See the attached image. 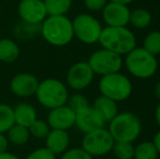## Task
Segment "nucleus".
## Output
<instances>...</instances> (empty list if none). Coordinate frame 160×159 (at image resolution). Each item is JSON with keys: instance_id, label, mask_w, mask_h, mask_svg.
<instances>
[{"instance_id": "nucleus-1", "label": "nucleus", "mask_w": 160, "mask_h": 159, "mask_svg": "<svg viewBox=\"0 0 160 159\" xmlns=\"http://www.w3.org/2000/svg\"><path fill=\"white\" fill-rule=\"evenodd\" d=\"M40 33L48 44L56 47L67 46L74 38L72 21L67 15H48L40 24Z\"/></svg>"}, {"instance_id": "nucleus-2", "label": "nucleus", "mask_w": 160, "mask_h": 159, "mask_svg": "<svg viewBox=\"0 0 160 159\" xmlns=\"http://www.w3.org/2000/svg\"><path fill=\"white\" fill-rule=\"evenodd\" d=\"M98 42L101 45V48L123 56L128 55L136 47V37L128 26H106L101 31Z\"/></svg>"}, {"instance_id": "nucleus-3", "label": "nucleus", "mask_w": 160, "mask_h": 159, "mask_svg": "<svg viewBox=\"0 0 160 159\" xmlns=\"http://www.w3.org/2000/svg\"><path fill=\"white\" fill-rule=\"evenodd\" d=\"M123 63L130 74L141 80L154 77L158 70L156 56L149 53L143 47H135L132 49L128 55H125Z\"/></svg>"}, {"instance_id": "nucleus-4", "label": "nucleus", "mask_w": 160, "mask_h": 159, "mask_svg": "<svg viewBox=\"0 0 160 159\" xmlns=\"http://www.w3.org/2000/svg\"><path fill=\"white\" fill-rule=\"evenodd\" d=\"M108 131L114 142L133 143L142 132V123L139 118L131 111L119 112L109 122Z\"/></svg>"}, {"instance_id": "nucleus-5", "label": "nucleus", "mask_w": 160, "mask_h": 159, "mask_svg": "<svg viewBox=\"0 0 160 159\" xmlns=\"http://www.w3.org/2000/svg\"><path fill=\"white\" fill-rule=\"evenodd\" d=\"M35 95L38 102L50 110L67 105L69 99L67 85L60 80L51 77L39 82Z\"/></svg>"}, {"instance_id": "nucleus-6", "label": "nucleus", "mask_w": 160, "mask_h": 159, "mask_svg": "<svg viewBox=\"0 0 160 159\" xmlns=\"http://www.w3.org/2000/svg\"><path fill=\"white\" fill-rule=\"evenodd\" d=\"M98 89L100 95L120 102L127 100L133 92V86L130 79L121 72L101 77L98 83Z\"/></svg>"}, {"instance_id": "nucleus-7", "label": "nucleus", "mask_w": 160, "mask_h": 159, "mask_svg": "<svg viewBox=\"0 0 160 159\" xmlns=\"http://www.w3.org/2000/svg\"><path fill=\"white\" fill-rule=\"evenodd\" d=\"M74 37L86 45L98 42L102 26L100 22L88 13H81L72 21Z\"/></svg>"}, {"instance_id": "nucleus-8", "label": "nucleus", "mask_w": 160, "mask_h": 159, "mask_svg": "<svg viewBox=\"0 0 160 159\" xmlns=\"http://www.w3.org/2000/svg\"><path fill=\"white\" fill-rule=\"evenodd\" d=\"M87 63L93 70L94 74L105 77L111 73L120 72L123 66V59L122 56L101 48L92 53Z\"/></svg>"}, {"instance_id": "nucleus-9", "label": "nucleus", "mask_w": 160, "mask_h": 159, "mask_svg": "<svg viewBox=\"0 0 160 159\" xmlns=\"http://www.w3.org/2000/svg\"><path fill=\"white\" fill-rule=\"evenodd\" d=\"M114 140L108 129H98L84 135L82 140V147L87 154L95 156H103L112 151Z\"/></svg>"}, {"instance_id": "nucleus-10", "label": "nucleus", "mask_w": 160, "mask_h": 159, "mask_svg": "<svg viewBox=\"0 0 160 159\" xmlns=\"http://www.w3.org/2000/svg\"><path fill=\"white\" fill-rule=\"evenodd\" d=\"M94 77L95 74L87 61L76 62L68 70L67 84L74 91H83L93 83Z\"/></svg>"}, {"instance_id": "nucleus-11", "label": "nucleus", "mask_w": 160, "mask_h": 159, "mask_svg": "<svg viewBox=\"0 0 160 159\" xmlns=\"http://www.w3.org/2000/svg\"><path fill=\"white\" fill-rule=\"evenodd\" d=\"M18 13L25 24L38 25L48 17L42 0H21L18 6Z\"/></svg>"}, {"instance_id": "nucleus-12", "label": "nucleus", "mask_w": 160, "mask_h": 159, "mask_svg": "<svg viewBox=\"0 0 160 159\" xmlns=\"http://www.w3.org/2000/svg\"><path fill=\"white\" fill-rule=\"evenodd\" d=\"M101 13H102V20L107 24V26L121 27V26H127L130 22L131 10L124 4L108 2L105 8L101 10Z\"/></svg>"}, {"instance_id": "nucleus-13", "label": "nucleus", "mask_w": 160, "mask_h": 159, "mask_svg": "<svg viewBox=\"0 0 160 159\" xmlns=\"http://www.w3.org/2000/svg\"><path fill=\"white\" fill-rule=\"evenodd\" d=\"M39 81L31 73H19L10 82L11 92L18 97L28 98L35 95Z\"/></svg>"}, {"instance_id": "nucleus-14", "label": "nucleus", "mask_w": 160, "mask_h": 159, "mask_svg": "<svg viewBox=\"0 0 160 159\" xmlns=\"http://www.w3.org/2000/svg\"><path fill=\"white\" fill-rule=\"evenodd\" d=\"M47 123L50 129L67 131L75 125V112L68 105L51 109L48 113Z\"/></svg>"}, {"instance_id": "nucleus-15", "label": "nucleus", "mask_w": 160, "mask_h": 159, "mask_svg": "<svg viewBox=\"0 0 160 159\" xmlns=\"http://www.w3.org/2000/svg\"><path fill=\"white\" fill-rule=\"evenodd\" d=\"M105 121L101 119L97 111L91 106L75 113V125L80 131L85 134L98 129H102L105 127Z\"/></svg>"}, {"instance_id": "nucleus-16", "label": "nucleus", "mask_w": 160, "mask_h": 159, "mask_svg": "<svg viewBox=\"0 0 160 159\" xmlns=\"http://www.w3.org/2000/svg\"><path fill=\"white\" fill-rule=\"evenodd\" d=\"M45 140H46V148L50 151L53 155L64 153L70 144L69 134L63 130L51 129Z\"/></svg>"}, {"instance_id": "nucleus-17", "label": "nucleus", "mask_w": 160, "mask_h": 159, "mask_svg": "<svg viewBox=\"0 0 160 159\" xmlns=\"http://www.w3.org/2000/svg\"><path fill=\"white\" fill-rule=\"evenodd\" d=\"M93 108L100 116L101 119L105 121V123H109L119 113L118 102L102 95L98 96L95 99Z\"/></svg>"}, {"instance_id": "nucleus-18", "label": "nucleus", "mask_w": 160, "mask_h": 159, "mask_svg": "<svg viewBox=\"0 0 160 159\" xmlns=\"http://www.w3.org/2000/svg\"><path fill=\"white\" fill-rule=\"evenodd\" d=\"M13 113H14L15 124L22 125L28 129L37 119L36 109L28 102H21L18 106H15V108H13Z\"/></svg>"}, {"instance_id": "nucleus-19", "label": "nucleus", "mask_w": 160, "mask_h": 159, "mask_svg": "<svg viewBox=\"0 0 160 159\" xmlns=\"http://www.w3.org/2000/svg\"><path fill=\"white\" fill-rule=\"evenodd\" d=\"M20 48L14 40L10 38L0 39V61L12 63L19 58Z\"/></svg>"}, {"instance_id": "nucleus-20", "label": "nucleus", "mask_w": 160, "mask_h": 159, "mask_svg": "<svg viewBox=\"0 0 160 159\" xmlns=\"http://www.w3.org/2000/svg\"><path fill=\"white\" fill-rule=\"evenodd\" d=\"M152 21V17L149 11L145 10L143 8H137L135 10L131 11L130 13V22L135 28L143 30L150 25Z\"/></svg>"}, {"instance_id": "nucleus-21", "label": "nucleus", "mask_w": 160, "mask_h": 159, "mask_svg": "<svg viewBox=\"0 0 160 159\" xmlns=\"http://www.w3.org/2000/svg\"><path fill=\"white\" fill-rule=\"evenodd\" d=\"M48 15H67L73 0H42Z\"/></svg>"}, {"instance_id": "nucleus-22", "label": "nucleus", "mask_w": 160, "mask_h": 159, "mask_svg": "<svg viewBox=\"0 0 160 159\" xmlns=\"http://www.w3.org/2000/svg\"><path fill=\"white\" fill-rule=\"evenodd\" d=\"M7 133H8L7 138H8L9 142L14 145H19V146L26 144L31 136L28 127L19 124H13Z\"/></svg>"}, {"instance_id": "nucleus-23", "label": "nucleus", "mask_w": 160, "mask_h": 159, "mask_svg": "<svg viewBox=\"0 0 160 159\" xmlns=\"http://www.w3.org/2000/svg\"><path fill=\"white\" fill-rule=\"evenodd\" d=\"M158 151L152 142L146 141L142 142L134 148V157L133 159H157Z\"/></svg>"}, {"instance_id": "nucleus-24", "label": "nucleus", "mask_w": 160, "mask_h": 159, "mask_svg": "<svg viewBox=\"0 0 160 159\" xmlns=\"http://www.w3.org/2000/svg\"><path fill=\"white\" fill-rule=\"evenodd\" d=\"M14 122V113L13 108L7 104H0V133H6Z\"/></svg>"}, {"instance_id": "nucleus-25", "label": "nucleus", "mask_w": 160, "mask_h": 159, "mask_svg": "<svg viewBox=\"0 0 160 159\" xmlns=\"http://www.w3.org/2000/svg\"><path fill=\"white\" fill-rule=\"evenodd\" d=\"M143 48L154 56L160 55V31H152L146 35Z\"/></svg>"}, {"instance_id": "nucleus-26", "label": "nucleus", "mask_w": 160, "mask_h": 159, "mask_svg": "<svg viewBox=\"0 0 160 159\" xmlns=\"http://www.w3.org/2000/svg\"><path fill=\"white\" fill-rule=\"evenodd\" d=\"M134 148L133 143L130 142H114L112 151L118 159H133L134 157Z\"/></svg>"}, {"instance_id": "nucleus-27", "label": "nucleus", "mask_w": 160, "mask_h": 159, "mask_svg": "<svg viewBox=\"0 0 160 159\" xmlns=\"http://www.w3.org/2000/svg\"><path fill=\"white\" fill-rule=\"evenodd\" d=\"M28 132H30V135L36 138H46L48 133L50 132V127L47 123V121L36 119L28 127Z\"/></svg>"}, {"instance_id": "nucleus-28", "label": "nucleus", "mask_w": 160, "mask_h": 159, "mask_svg": "<svg viewBox=\"0 0 160 159\" xmlns=\"http://www.w3.org/2000/svg\"><path fill=\"white\" fill-rule=\"evenodd\" d=\"M67 105L75 113L78 112V111L82 110V109H84L89 106L87 98L81 93H76V94H73L72 96H69V99H68Z\"/></svg>"}, {"instance_id": "nucleus-29", "label": "nucleus", "mask_w": 160, "mask_h": 159, "mask_svg": "<svg viewBox=\"0 0 160 159\" xmlns=\"http://www.w3.org/2000/svg\"><path fill=\"white\" fill-rule=\"evenodd\" d=\"M61 159H93V157L83 148H72L65 151Z\"/></svg>"}, {"instance_id": "nucleus-30", "label": "nucleus", "mask_w": 160, "mask_h": 159, "mask_svg": "<svg viewBox=\"0 0 160 159\" xmlns=\"http://www.w3.org/2000/svg\"><path fill=\"white\" fill-rule=\"evenodd\" d=\"M25 159H56V155H53L46 147H42L32 152Z\"/></svg>"}, {"instance_id": "nucleus-31", "label": "nucleus", "mask_w": 160, "mask_h": 159, "mask_svg": "<svg viewBox=\"0 0 160 159\" xmlns=\"http://www.w3.org/2000/svg\"><path fill=\"white\" fill-rule=\"evenodd\" d=\"M107 3L108 0H84V4L86 9L92 11V12L101 11Z\"/></svg>"}, {"instance_id": "nucleus-32", "label": "nucleus", "mask_w": 160, "mask_h": 159, "mask_svg": "<svg viewBox=\"0 0 160 159\" xmlns=\"http://www.w3.org/2000/svg\"><path fill=\"white\" fill-rule=\"evenodd\" d=\"M9 141L7 138V136H4V134L0 133V154L6 153L8 149Z\"/></svg>"}, {"instance_id": "nucleus-33", "label": "nucleus", "mask_w": 160, "mask_h": 159, "mask_svg": "<svg viewBox=\"0 0 160 159\" xmlns=\"http://www.w3.org/2000/svg\"><path fill=\"white\" fill-rule=\"evenodd\" d=\"M152 143L155 144L157 151H158V154L160 155V130L156 133V135L154 136V141H152Z\"/></svg>"}, {"instance_id": "nucleus-34", "label": "nucleus", "mask_w": 160, "mask_h": 159, "mask_svg": "<svg viewBox=\"0 0 160 159\" xmlns=\"http://www.w3.org/2000/svg\"><path fill=\"white\" fill-rule=\"evenodd\" d=\"M0 159H20L18 156L13 155V154H10L8 153V152H6V153H2L0 154Z\"/></svg>"}, {"instance_id": "nucleus-35", "label": "nucleus", "mask_w": 160, "mask_h": 159, "mask_svg": "<svg viewBox=\"0 0 160 159\" xmlns=\"http://www.w3.org/2000/svg\"><path fill=\"white\" fill-rule=\"evenodd\" d=\"M155 119H156L157 124L160 127V102H159V104L157 105L156 110H155Z\"/></svg>"}, {"instance_id": "nucleus-36", "label": "nucleus", "mask_w": 160, "mask_h": 159, "mask_svg": "<svg viewBox=\"0 0 160 159\" xmlns=\"http://www.w3.org/2000/svg\"><path fill=\"white\" fill-rule=\"evenodd\" d=\"M134 0H108V2H114V3H119V4H124V6H128L130 3Z\"/></svg>"}, {"instance_id": "nucleus-37", "label": "nucleus", "mask_w": 160, "mask_h": 159, "mask_svg": "<svg viewBox=\"0 0 160 159\" xmlns=\"http://www.w3.org/2000/svg\"><path fill=\"white\" fill-rule=\"evenodd\" d=\"M154 93H155V95H156V97L160 99V81H159V82H157L156 85H155Z\"/></svg>"}]
</instances>
